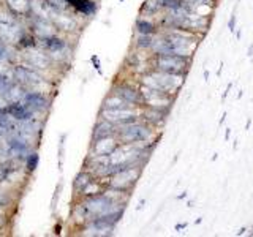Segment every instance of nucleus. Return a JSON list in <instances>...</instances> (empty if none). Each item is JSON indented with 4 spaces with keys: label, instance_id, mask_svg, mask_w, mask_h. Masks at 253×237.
Returning a JSON list of instances; mask_svg holds the SVG:
<instances>
[{
    "label": "nucleus",
    "instance_id": "obj_1",
    "mask_svg": "<svg viewBox=\"0 0 253 237\" xmlns=\"http://www.w3.org/2000/svg\"><path fill=\"white\" fill-rule=\"evenodd\" d=\"M117 141L121 144H133V146H141V144H147V142L158 139L160 134L157 133L154 126H150L146 123L142 118L136 122L126 123V125H119L116 126V134Z\"/></svg>",
    "mask_w": 253,
    "mask_h": 237
},
{
    "label": "nucleus",
    "instance_id": "obj_2",
    "mask_svg": "<svg viewBox=\"0 0 253 237\" xmlns=\"http://www.w3.org/2000/svg\"><path fill=\"white\" fill-rule=\"evenodd\" d=\"M13 79L18 84H21L26 90L51 93L49 89L52 87V82L49 79H46L44 73L27 65H22V63H14L13 65Z\"/></svg>",
    "mask_w": 253,
    "mask_h": 237
},
{
    "label": "nucleus",
    "instance_id": "obj_3",
    "mask_svg": "<svg viewBox=\"0 0 253 237\" xmlns=\"http://www.w3.org/2000/svg\"><path fill=\"white\" fill-rule=\"evenodd\" d=\"M149 65L150 68L163 71V73L187 76L190 65H192V57L177 55V54H158V55L150 54Z\"/></svg>",
    "mask_w": 253,
    "mask_h": 237
},
{
    "label": "nucleus",
    "instance_id": "obj_4",
    "mask_svg": "<svg viewBox=\"0 0 253 237\" xmlns=\"http://www.w3.org/2000/svg\"><path fill=\"white\" fill-rule=\"evenodd\" d=\"M16 63H22V65L38 70L42 73L49 71L52 70V67H55V63L49 57V54L43 51L40 46L30 47V49H21V51L18 49V60H16Z\"/></svg>",
    "mask_w": 253,
    "mask_h": 237
},
{
    "label": "nucleus",
    "instance_id": "obj_5",
    "mask_svg": "<svg viewBox=\"0 0 253 237\" xmlns=\"http://www.w3.org/2000/svg\"><path fill=\"white\" fill-rule=\"evenodd\" d=\"M111 92L116 93L117 97H121L124 101H126L131 106L142 108L144 106V100H142V93L139 90V81L136 84L128 82L122 79V81H114Z\"/></svg>",
    "mask_w": 253,
    "mask_h": 237
},
{
    "label": "nucleus",
    "instance_id": "obj_6",
    "mask_svg": "<svg viewBox=\"0 0 253 237\" xmlns=\"http://www.w3.org/2000/svg\"><path fill=\"white\" fill-rule=\"evenodd\" d=\"M141 172H142V168H138V166L122 169L113 174L111 177H108L106 185L117 188V190H124V192H131V188L136 185L138 179L141 177Z\"/></svg>",
    "mask_w": 253,
    "mask_h": 237
},
{
    "label": "nucleus",
    "instance_id": "obj_7",
    "mask_svg": "<svg viewBox=\"0 0 253 237\" xmlns=\"http://www.w3.org/2000/svg\"><path fill=\"white\" fill-rule=\"evenodd\" d=\"M26 105L34 111L35 116H44L47 114V111L51 109L52 105V97L49 93H44V92H35V90H27L26 95H24V100H22Z\"/></svg>",
    "mask_w": 253,
    "mask_h": 237
},
{
    "label": "nucleus",
    "instance_id": "obj_8",
    "mask_svg": "<svg viewBox=\"0 0 253 237\" xmlns=\"http://www.w3.org/2000/svg\"><path fill=\"white\" fill-rule=\"evenodd\" d=\"M171 111L169 109H162V108H150V106H142L141 109V118L150 126H154L155 130H160L162 126L168 120Z\"/></svg>",
    "mask_w": 253,
    "mask_h": 237
},
{
    "label": "nucleus",
    "instance_id": "obj_9",
    "mask_svg": "<svg viewBox=\"0 0 253 237\" xmlns=\"http://www.w3.org/2000/svg\"><path fill=\"white\" fill-rule=\"evenodd\" d=\"M5 113L10 116L16 123L29 122V120H32V118L37 117L34 111H32L24 101H11V103H8Z\"/></svg>",
    "mask_w": 253,
    "mask_h": 237
},
{
    "label": "nucleus",
    "instance_id": "obj_10",
    "mask_svg": "<svg viewBox=\"0 0 253 237\" xmlns=\"http://www.w3.org/2000/svg\"><path fill=\"white\" fill-rule=\"evenodd\" d=\"M70 11L83 18H92L98 11V3L95 0H65Z\"/></svg>",
    "mask_w": 253,
    "mask_h": 237
},
{
    "label": "nucleus",
    "instance_id": "obj_11",
    "mask_svg": "<svg viewBox=\"0 0 253 237\" xmlns=\"http://www.w3.org/2000/svg\"><path fill=\"white\" fill-rule=\"evenodd\" d=\"M119 146V141L116 136H108V138H101L97 141H92L90 149H89V155H105L109 157V154Z\"/></svg>",
    "mask_w": 253,
    "mask_h": 237
},
{
    "label": "nucleus",
    "instance_id": "obj_12",
    "mask_svg": "<svg viewBox=\"0 0 253 237\" xmlns=\"http://www.w3.org/2000/svg\"><path fill=\"white\" fill-rule=\"evenodd\" d=\"M134 32L141 35H157L160 32V26L147 16H139L134 22Z\"/></svg>",
    "mask_w": 253,
    "mask_h": 237
},
{
    "label": "nucleus",
    "instance_id": "obj_13",
    "mask_svg": "<svg viewBox=\"0 0 253 237\" xmlns=\"http://www.w3.org/2000/svg\"><path fill=\"white\" fill-rule=\"evenodd\" d=\"M114 134H116V125L105 120V118H98V122L95 123L93 131H92V141L114 136Z\"/></svg>",
    "mask_w": 253,
    "mask_h": 237
},
{
    "label": "nucleus",
    "instance_id": "obj_14",
    "mask_svg": "<svg viewBox=\"0 0 253 237\" xmlns=\"http://www.w3.org/2000/svg\"><path fill=\"white\" fill-rule=\"evenodd\" d=\"M2 3L19 18L26 19L30 13V0H2Z\"/></svg>",
    "mask_w": 253,
    "mask_h": 237
},
{
    "label": "nucleus",
    "instance_id": "obj_15",
    "mask_svg": "<svg viewBox=\"0 0 253 237\" xmlns=\"http://www.w3.org/2000/svg\"><path fill=\"white\" fill-rule=\"evenodd\" d=\"M93 179H95V177L92 176L90 172H87L85 169H83L81 172H78V174H76V177H75V180H73V192L76 193L78 198L83 195V192L87 188V185H89Z\"/></svg>",
    "mask_w": 253,
    "mask_h": 237
},
{
    "label": "nucleus",
    "instance_id": "obj_16",
    "mask_svg": "<svg viewBox=\"0 0 253 237\" xmlns=\"http://www.w3.org/2000/svg\"><path fill=\"white\" fill-rule=\"evenodd\" d=\"M18 60V49L11 44H6L5 41L0 40V63L8 62V63H16Z\"/></svg>",
    "mask_w": 253,
    "mask_h": 237
},
{
    "label": "nucleus",
    "instance_id": "obj_17",
    "mask_svg": "<svg viewBox=\"0 0 253 237\" xmlns=\"http://www.w3.org/2000/svg\"><path fill=\"white\" fill-rule=\"evenodd\" d=\"M126 106H131V105H128V103L124 101L121 97H117L113 92H109V95H106L105 100L101 103V109H117V108H126Z\"/></svg>",
    "mask_w": 253,
    "mask_h": 237
},
{
    "label": "nucleus",
    "instance_id": "obj_18",
    "mask_svg": "<svg viewBox=\"0 0 253 237\" xmlns=\"http://www.w3.org/2000/svg\"><path fill=\"white\" fill-rule=\"evenodd\" d=\"M155 41V35H141V34H136L134 37V49H139V51H150V47H152Z\"/></svg>",
    "mask_w": 253,
    "mask_h": 237
},
{
    "label": "nucleus",
    "instance_id": "obj_19",
    "mask_svg": "<svg viewBox=\"0 0 253 237\" xmlns=\"http://www.w3.org/2000/svg\"><path fill=\"white\" fill-rule=\"evenodd\" d=\"M38 163H40V155H38V150L34 149L30 150L29 155L26 157V160H24V169H26L27 174H32L35 172L37 168H38Z\"/></svg>",
    "mask_w": 253,
    "mask_h": 237
},
{
    "label": "nucleus",
    "instance_id": "obj_20",
    "mask_svg": "<svg viewBox=\"0 0 253 237\" xmlns=\"http://www.w3.org/2000/svg\"><path fill=\"white\" fill-rule=\"evenodd\" d=\"M162 11L160 5H158L157 0H146L141 6V16H147V18H154L158 13Z\"/></svg>",
    "mask_w": 253,
    "mask_h": 237
},
{
    "label": "nucleus",
    "instance_id": "obj_21",
    "mask_svg": "<svg viewBox=\"0 0 253 237\" xmlns=\"http://www.w3.org/2000/svg\"><path fill=\"white\" fill-rule=\"evenodd\" d=\"M65 139H67V133L60 134V141H59V171L63 168V160H65Z\"/></svg>",
    "mask_w": 253,
    "mask_h": 237
},
{
    "label": "nucleus",
    "instance_id": "obj_22",
    "mask_svg": "<svg viewBox=\"0 0 253 237\" xmlns=\"http://www.w3.org/2000/svg\"><path fill=\"white\" fill-rule=\"evenodd\" d=\"M62 190H63V180L60 179L57 187H55V192H54V196H52V201H51V209L52 212L57 207V199H60V195H62Z\"/></svg>",
    "mask_w": 253,
    "mask_h": 237
},
{
    "label": "nucleus",
    "instance_id": "obj_23",
    "mask_svg": "<svg viewBox=\"0 0 253 237\" xmlns=\"http://www.w3.org/2000/svg\"><path fill=\"white\" fill-rule=\"evenodd\" d=\"M236 26H237V14H236V11H234L231 16H229V21H228V30L231 32V34H234L236 29H237Z\"/></svg>",
    "mask_w": 253,
    "mask_h": 237
},
{
    "label": "nucleus",
    "instance_id": "obj_24",
    "mask_svg": "<svg viewBox=\"0 0 253 237\" xmlns=\"http://www.w3.org/2000/svg\"><path fill=\"white\" fill-rule=\"evenodd\" d=\"M231 89H233V82H231V84H228V87H226V90H225L223 93H221V100H223V101L226 100V97H228V93H229V90H231Z\"/></svg>",
    "mask_w": 253,
    "mask_h": 237
},
{
    "label": "nucleus",
    "instance_id": "obj_25",
    "mask_svg": "<svg viewBox=\"0 0 253 237\" xmlns=\"http://www.w3.org/2000/svg\"><path fill=\"white\" fill-rule=\"evenodd\" d=\"M187 226H188V223H179V225H176V231H182V229H187Z\"/></svg>",
    "mask_w": 253,
    "mask_h": 237
},
{
    "label": "nucleus",
    "instance_id": "obj_26",
    "mask_svg": "<svg viewBox=\"0 0 253 237\" xmlns=\"http://www.w3.org/2000/svg\"><path fill=\"white\" fill-rule=\"evenodd\" d=\"M229 138H231V128H226V131H225V141L228 142Z\"/></svg>",
    "mask_w": 253,
    "mask_h": 237
},
{
    "label": "nucleus",
    "instance_id": "obj_27",
    "mask_svg": "<svg viewBox=\"0 0 253 237\" xmlns=\"http://www.w3.org/2000/svg\"><path fill=\"white\" fill-rule=\"evenodd\" d=\"M226 117H228V114L226 113H223V116H221V118H220V122H218V125L221 126V125H223L225 123V120H226Z\"/></svg>",
    "mask_w": 253,
    "mask_h": 237
},
{
    "label": "nucleus",
    "instance_id": "obj_28",
    "mask_svg": "<svg viewBox=\"0 0 253 237\" xmlns=\"http://www.w3.org/2000/svg\"><path fill=\"white\" fill-rule=\"evenodd\" d=\"M247 57H253V44L249 46V49H247Z\"/></svg>",
    "mask_w": 253,
    "mask_h": 237
},
{
    "label": "nucleus",
    "instance_id": "obj_29",
    "mask_svg": "<svg viewBox=\"0 0 253 237\" xmlns=\"http://www.w3.org/2000/svg\"><path fill=\"white\" fill-rule=\"evenodd\" d=\"M250 125H252V117H249L247 122H245V130H250Z\"/></svg>",
    "mask_w": 253,
    "mask_h": 237
},
{
    "label": "nucleus",
    "instance_id": "obj_30",
    "mask_svg": "<svg viewBox=\"0 0 253 237\" xmlns=\"http://www.w3.org/2000/svg\"><path fill=\"white\" fill-rule=\"evenodd\" d=\"M234 34H236V38H237V40H241V38H242V30H241V29L237 30V32H234Z\"/></svg>",
    "mask_w": 253,
    "mask_h": 237
},
{
    "label": "nucleus",
    "instance_id": "obj_31",
    "mask_svg": "<svg viewBox=\"0 0 253 237\" xmlns=\"http://www.w3.org/2000/svg\"><path fill=\"white\" fill-rule=\"evenodd\" d=\"M187 195H188V193H187V192H184V193H182V195H179V196H177V199H185V198H187Z\"/></svg>",
    "mask_w": 253,
    "mask_h": 237
},
{
    "label": "nucleus",
    "instance_id": "obj_32",
    "mask_svg": "<svg viewBox=\"0 0 253 237\" xmlns=\"http://www.w3.org/2000/svg\"><path fill=\"white\" fill-rule=\"evenodd\" d=\"M245 231H247V229H245V228H241V229H239V231H237V233H236V236H242V234H244Z\"/></svg>",
    "mask_w": 253,
    "mask_h": 237
},
{
    "label": "nucleus",
    "instance_id": "obj_33",
    "mask_svg": "<svg viewBox=\"0 0 253 237\" xmlns=\"http://www.w3.org/2000/svg\"><path fill=\"white\" fill-rule=\"evenodd\" d=\"M204 79L206 81H209V71L208 70H204Z\"/></svg>",
    "mask_w": 253,
    "mask_h": 237
},
{
    "label": "nucleus",
    "instance_id": "obj_34",
    "mask_svg": "<svg viewBox=\"0 0 253 237\" xmlns=\"http://www.w3.org/2000/svg\"><path fill=\"white\" fill-rule=\"evenodd\" d=\"M217 158H218V154H213V157H212V161H215Z\"/></svg>",
    "mask_w": 253,
    "mask_h": 237
},
{
    "label": "nucleus",
    "instance_id": "obj_35",
    "mask_svg": "<svg viewBox=\"0 0 253 237\" xmlns=\"http://www.w3.org/2000/svg\"><path fill=\"white\" fill-rule=\"evenodd\" d=\"M250 234H252V236H253V228H252V233H250Z\"/></svg>",
    "mask_w": 253,
    "mask_h": 237
},
{
    "label": "nucleus",
    "instance_id": "obj_36",
    "mask_svg": "<svg viewBox=\"0 0 253 237\" xmlns=\"http://www.w3.org/2000/svg\"><path fill=\"white\" fill-rule=\"evenodd\" d=\"M239 2H241V0H239Z\"/></svg>",
    "mask_w": 253,
    "mask_h": 237
},
{
    "label": "nucleus",
    "instance_id": "obj_37",
    "mask_svg": "<svg viewBox=\"0 0 253 237\" xmlns=\"http://www.w3.org/2000/svg\"><path fill=\"white\" fill-rule=\"evenodd\" d=\"M252 8H253V6H252Z\"/></svg>",
    "mask_w": 253,
    "mask_h": 237
}]
</instances>
